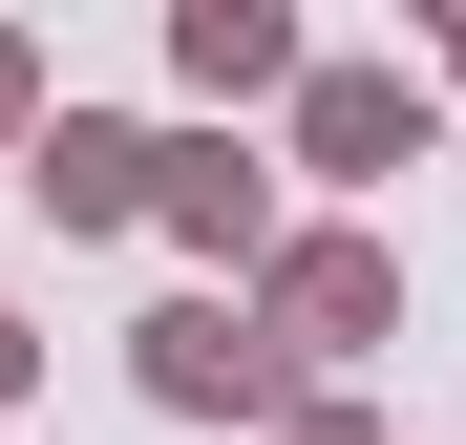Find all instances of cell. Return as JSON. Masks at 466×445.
Returning <instances> with one entry per match:
<instances>
[{
	"label": "cell",
	"instance_id": "6da1fadb",
	"mask_svg": "<svg viewBox=\"0 0 466 445\" xmlns=\"http://www.w3.org/2000/svg\"><path fill=\"white\" fill-rule=\"evenodd\" d=\"M127 382L170 403V424H255V445L319 403V382H297V339L255 319V297H148V319H127Z\"/></svg>",
	"mask_w": 466,
	"mask_h": 445
},
{
	"label": "cell",
	"instance_id": "7a4b0ae2",
	"mask_svg": "<svg viewBox=\"0 0 466 445\" xmlns=\"http://www.w3.org/2000/svg\"><path fill=\"white\" fill-rule=\"evenodd\" d=\"M255 319L297 339V382H339V360H381L403 339V234H360V212H319L276 276H255Z\"/></svg>",
	"mask_w": 466,
	"mask_h": 445
},
{
	"label": "cell",
	"instance_id": "3957f363",
	"mask_svg": "<svg viewBox=\"0 0 466 445\" xmlns=\"http://www.w3.org/2000/svg\"><path fill=\"white\" fill-rule=\"evenodd\" d=\"M424 127H445V64H339L319 43V86H297V170L319 191H403Z\"/></svg>",
	"mask_w": 466,
	"mask_h": 445
},
{
	"label": "cell",
	"instance_id": "277c9868",
	"mask_svg": "<svg viewBox=\"0 0 466 445\" xmlns=\"http://www.w3.org/2000/svg\"><path fill=\"white\" fill-rule=\"evenodd\" d=\"M276 170H297V148H233V127H170V191H148V234H170V255H212L233 297H255V276L297 255V212H276Z\"/></svg>",
	"mask_w": 466,
	"mask_h": 445
},
{
	"label": "cell",
	"instance_id": "5b68a950",
	"mask_svg": "<svg viewBox=\"0 0 466 445\" xmlns=\"http://www.w3.org/2000/svg\"><path fill=\"white\" fill-rule=\"evenodd\" d=\"M148 191H170V127H127V106H64L22 148V212L43 234H148Z\"/></svg>",
	"mask_w": 466,
	"mask_h": 445
},
{
	"label": "cell",
	"instance_id": "8992f818",
	"mask_svg": "<svg viewBox=\"0 0 466 445\" xmlns=\"http://www.w3.org/2000/svg\"><path fill=\"white\" fill-rule=\"evenodd\" d=\"M170 86L233 127V106H297L319 86V43H297V0H170Z\"/></svg>",
	"mask_w": 466,
	"mask_h": 445
},
{
	"label": "cell",
	"instance_id": "52a82bcc",
	"mask_svg": "<svg viewBox=\"0 0 466 445\" xmlns=\"http://www.w3.org/2000/svg\"><path fill=\"white\" fill-rule=\"evenodd\" d=\"M43 127H64V106H43V43L0 22V148H43Z\"/></svg>",
	"mask_w": 466,
	"mask_h": 445
},
{
	"label": "cell",
	"instance_id": "ba28073f",
	"mask_svg": "<svg viewBox=\"0 0 466 445\" xmlns=\"http://www.w3.org/2000/svg\"><path fill=\"white\" fill-rule=\"evenodd\" d=\"M276 445H381V424H360V403H339V382H319V403H297V424H276Z\"/></svg>",
	"mask_w": 466,
	"mask_h": 445
},
{
	"label": "cell",
	"instance_id": "9c48e42d",
	"mask_svg": "<svg viewBox=\"0 0 466 445\" xmlns=\"http://www.w3.org/2000/svg\"><path fill=\"white\" fill-rule=\"evenodd\" d=\"M22 382H43V339H22V297H0V403H22Z\"/></svg>",
	"mask_w": 466,
	"mask_h": 445
},
{
	"label": "cell",
	"instance_id": "30bf717a",
	"mask_svg": "<svg viewBox=\"0 0 466 445\" xmlns=\"http://www.w3.org/2000/svg\"><path fill=\"white\" fill-rule=\"evenodd\" d=\"M445 106H466V22H445Z\"/></svg>",
	"mask_w": 466,
	"mask_h": 445
}]
</instances>
